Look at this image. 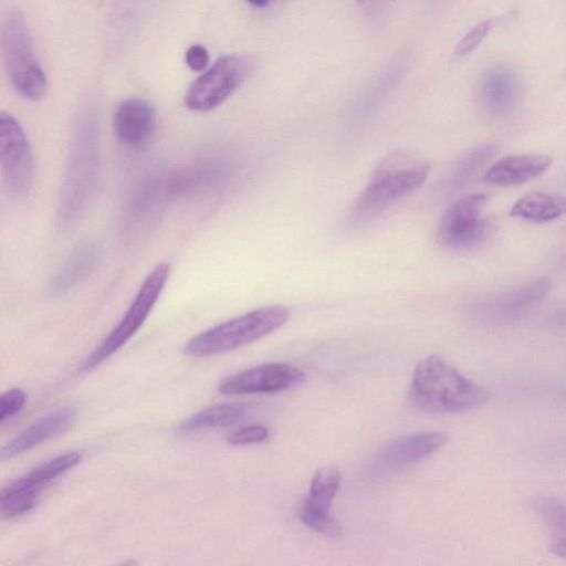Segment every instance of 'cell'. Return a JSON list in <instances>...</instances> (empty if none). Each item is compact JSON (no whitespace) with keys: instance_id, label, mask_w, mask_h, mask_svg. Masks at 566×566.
Segmentation results:
<instances>
[{"instance_id":"obj_22","label":"cell","mask_w":566,"mask_h":566,"mask_svg":"<svg viewBox=\"0 0 566 566\" xmlns=\"http://www.w3.org/2000/svg\"><path fill=\"white\" fill-rule=\"evenodd\" d=\"M531 506L551 532L554 542H566V502L539 495L532 500Z\"/></svg>"},{"instance_id":"obj_3","label":"cell","mask_w":566,"mask_h":566,"mask_svg":"<svg viewBox=\"0 0 566 566\" xmlns=\"http://www.w3.org/2000/svg\"><path fill=\"white\" fill-rule=\"evenodd\" d=\"M429 170L426 160L405 149L386 155L355 200L349 213L350 222L363 223L379 216L419 188Z\"/></svg>"},{"instance_id":"obj_20","label":"cell","mask_w":566,"mask_h":566,"mask_svg":"<svg viewBox=\"0 0 566 566\" xmlns=\"http://www.w3.org/2000/svg\"><path fill=\"white\" fill-rule=\"evenodd\" d=\"M42 490L20 478L3 488L0 495V512L3 518H13L31 511L38 503Z\"/></svg>"},{"instance_id":"obj_32","label":"cell","mask_w":566,"mask_h":566,"mask_svg":"<svg viewBox=\"0 0 566 566\" xmlns=\"http://www.w3.org/2000/svg\"><path fill=\"white\" fill-rule=\"evenodd\" d=\"M247 1L250 4L258 7V8L266 7L271 2V0H247Z\"/></svg>"},{"instance_id":"obj_2","label":"cell","mask_w":566,"mask_h":566,"mask_svg":"<svg viewBox=\"0 0 566 566\" xmlns=\"http://www.w3.org/2000/svg\"><path fill=\"white\" fill-rule=\"evenodd\" d=\"M408 397L413 407L426 412L463 413L486 405L491 392L444 358L431 355L415 367Z\"/></svg>"},{"instance_id":"obj_11","label":"cell","mask_w":566,"mask_h":566,"mask_svg":"<svg viewBox=\"0 0 566 566\" xmlns=\"http://www.w3.org/2000/svg\"><path fill=\"white\" fill-rule=\"evenodd\" d=\"M521 95L517 74L503 64L492 65L480 76L478 98L483 111L493 117H503L516 106Z\"/></svg>"},{"instance_id":"obj_17","label":"cell","mask_w":566,"mask_h":566,"mask_svg":"<svg viewBox=\"0 0 566 566\" xmlns=\"http://www.w3.org/2000/svg\"><path fill=\"white\" fill-rule=\"evenodd\" d=\"M551 289L552 280L544 276L509 291L492 303V315L513 318L542 301Z\"/></svg>"},{"instance_id":"obj_24","label":"cell","mask_w":566,"mask_h":566,"mask_svg":"<svg viewBox=\"0 0 566 566\" xmlns=\"http://www.w3.org/2000/svg\"><path fill=\"white\" fill-rule=\"evenodd\" d=\"M80 461V453L67 452L38 465L27 473L24 478L32 485L44 490L51 481L77 465Z\"/></svg>"},{"instance_id":"obj_13","label":"cell","mask_w":566,"mask_h":566,"mask_svg":"<svg viewBox=\"0 0 566 566\" xmlns=\"http://www.w3.org/2000/svg\"><path fill=\"white\" fill-rule=\"evenodd\" d=\"M75 409L66 406L55 409L38 419L25 428L20 434L2 446L0 458L2 461L20 455L50 439L65 433L75 420Z\"/></svg>"},{"instance_id":"obj_15","label":"cell","mask_w":566,"mask_h":566,"mask_svg":"<svg viewBox=\"0 0 566 566\" xmlns=\"http://www.w3.org/2000/svg\"><path fill=\"white\" fill-rule=\"evenodd\" d=\"M449 441L444 432L430 431L398 438L386 444L377 461L388 469H397L422 460L443 448Z\"/></svg>"},{"instance_id":"obj_12","label":"cell","mask_w":566,"mask_h":566,"mask_svg":"<svg viewBox=\"0 0 566 566\" xmlns=\"http://www.w3.org/2000/svg\"><path fill=\"white\" fill-rule=\"evenodd\" d=\"M156 126L154 106L142 98L120 102L113 115V130L118 142L129 147L144 145L151 137Z\"/></svg>"},{"instance_id":"obj_16","label":"cell","mask_w":566,"mask_h":566,"mask_svg":"<svg viewBox=\"0 0 566 566\" xmlns=\"http://www.w3.org/2000/svg\"><path fill=\"white\" fill-rule=\"evenodd\" d=\"M552 161L547 155H510L493 164L483 175V181L501 187L522 185L544 174Z\"/></svg>"},{"instance_id":"obj_7","label":"cell","mask_w":566,"mask_h":566,"mask_svg":"<svg viewBox=\"0 0 566 566\" xmlns=\"http://www.w3.org/2000/svg\"><path fill=\"white\" fill-rule=\"evenodd\" d=\"M254 67L250 55L228 54L198 76L188 87L184 103L193 112H209L226 102Z\"/></svg>"},{"instance_id":"obj_30","label":"cell","mask_w":566,"mask_h":566,"mask_svg":"<svg viewBox=\"0 0 566 566\" xmlns=\"http://www.w3.org/2000/svg\"><path fill=\"white\" fill-rule=\"evenodd\" d=\"M551 551L555 555L566 558V542H554L551 545Z\"/></svg>"},{"instance_id":"obj_8","label":"cell","mask_w":566,"mask_h":566,"mask_svg":"<svg viewBox=\"0 0 566 566\" xmlns=\"http://www.w3.org/2000/svg\"><path fill=\"white\" fill-rule=\"evenodd\" d=\"M0 163L9 195L28 196L34 177L33 151L21 124L8 112L0 114Z\"/></svg>"},{"instance_id":"obj_31","label":"cell","mask_w":566,"mask_h":566,"mask_svg":"<svg viewBox=\"0 0 566 566\" xmlns=\"http://www.w3.org/2000/svg\"><path fill=\"white\" fill-rule=\"evenodd\" d=\"M555 324L558 327L566 328V312L555 317Z\"/></svg>"},{"instance_id":"obj_1","label":"cell","mask_w":566,"mask_h":566,"mask_svg":"<svg viewBox=\"0 0 566 566\" xmlns=\"http://www.w3.org/2000/svg\"><path fill=\"white\" fill-rule=\"evenodd\" d=\"M99 127L94 109L78 115L70 144L56 211V228L71 229L96 192L101 166Z\"/></svg>"},{"instance_id":"obj_23","label":"cell","mask_w":566,"mask_h":566,"mask_svg":"<svg viewBox=\"0 0 566 566\" xmlns=\"http://www.w3.org/2000/svg\"><path fill=\"white\" fill-rule=\"evenodd\" d=\"M496 153L497 147L492 144L481 145L471 149L453 165L448 177V185L451 188L459 187L481 166L492 159Z\"/></svg>"},{"instance_id":"obj_10","label":"cell","mask_w":566,"mask_h":566,"mask_svg":"<svg viewBox=\"0 0 566 566\" xmlns=\"http://www.w3.org/2000/svg\"><path fill=\"white\" fill-rule=\"evenodd\" d=\"M305 378L304 371L293 365L269 363L223 378L218 390L223 395L276 392L295 387Z\"/></svg>"},{"instance_id":"obj_6","label":"cell","mask_w":566,"mask_h":566,"mask_svg":"<svg viewBox=\"0 0 566 566\" xmlns=\"http://www.w3.org/2000/svg\"><path fill=\"white\" fill-rule=\"evenodd\" d=\"M170 274V264H157L145 277L117 325L82 361L80 370L91 371L119 350L142 327L159 300Z\"/></svg>"},{"instance_id":"obj_9","label":"cell","mask_w":566,"mask_h":566,"mask_svg":"<svg viewBox=\"0 0 566 566\" xmlns=\"http://www.w3.org/2000/svg\"><path fill=\"white\" fill-rule=\"evenodd\" d=\"M485 202V195L475 193L451 203L439 222V243L448 249L461 250L480 242L486 230V223L482 217Z\"/></svg>"},{"instance_id":"obj_18","label":"cell","mask_w":566,"mask_h":566,"mask_svg":"<svg viewBox=\"0 0 566 566\" xmlns=\"http://www.w3.org/2000/svg\"><path fill=\"white\" fill-rule=\"evenodd\" d=\"M248 406L239 402L217 403L199 410L179 423L178 434H191L199 431L227 428L240 422Z\"/></svg>"},{"instance_id":"obj_26","label":"cell","mask_w":566,"mask_h":566,"mask_svg":"<svg viewBox=\"0 0 566 566\" xmlns=\"http://www.w3.org/2000/svg\"><path fill=\"white\" fill-rule=\"evenodd\" d=\"M492 27L493 21L491 19L478 23L459 41L454 53L464 55L472 52L485 39Z\"/></svg>"},{"instance_id":"obj_5","label":"cell","mask_w":566,"mask_h":566,"mask_svg":"<svg viewBox=\"0 0 566 566\" xmlns=\"http://www.w3.org/2000/svg\"><path fill=\"white\" fill-rule=\"evenodd\" d=\"M1 52L8 78L24 99L38 102L48 90L46 75L38 60L24 17L11 10L2 23Z\"/></svg>"},{"instance_id":"obj_4","label":"cell","mask_w":566,"mask_h":566,"mask_svg":"<svg viewBox=\"0 0 566 566\" xmlns=\"http://www.w3.org/2000/svg\"><path fill=\"white\" fill-rule=\"evenodd\" d=\"M290 318L283 305H268L218 324L196 336L184 346V353L205 357L234 350L251 344L281 327Z\"/></svg>"},{"instance_id":"obj_21","label":"cell","mask_w":566,"mask_h":566,"mask_svg":"<svg viewBox=\"0 0 566 566\" xmlns=\"http://www.w3.org/2000/svg\"><path fill=\"white\" fill-rule=\"evenodd\" d=\"M340 473L334 465L322 468L312 478L305 502L315 511L328 513L339 490Z\"/></svg>"},{"instance_id":"obj_14","label":"cell","mask_w":566,"mask_h":566,"mask_svg":"<svg viewBox=\"0 0 566 566\" xmlns=\"http://www.w3.org/2000/svg\"><path fill=\"white\" fill-rule=\"evenodd\" d=\"M103 256V244L87 240L76 247L50 279L46 292L51 297L67 294L94 271Z\"/></svg>"},{"instance_id":"obj_19","label":"cell","mask_w":566,"mask_h":566,"mask_svg":"<svg viewBox=\"0 0 566 566\" xmlns=\"http://www.w3.org/2000/svg\"><path fill=\"white\" fill-rule=\"evenodd\" d=\"M566 212V200L542 191H532L522 196L509 213L534 223L553 221Z\"/></svg>"},{"instance_id":"obj_29","label":"cell","mask_w":566,"mask_h":566,"mask_svg":"<svg viewBox=\"0 0 566 566\" xmlns=\"http://www.w3.org/2000/svg\"><path fill=\"white\" fill-rule=\"evenodd\" d=\"M185 60L192 71H203L209 63L208 50L201 44H193L187 50Z\"/></svg>"},{"instance_id":"obj_27","label":"cell","mask_w":566,"mask_h":566,"mask_svg":"<svg viewBox=\"0 0 566 566\" xmlns=\"http://www.w3.org/2000/svg\"><path fill=\"white\" fill-rule=\"evenodd\" d=\"M269 437V430L261 424L241 427L231 432L227 441L232 446H248L264 441Z\"/></svg>"},{"instance_id":"obj_28","label":"cell","mask_w":566,"mask_h":566,"mask_svg":"<svg viewBox=\"0 0 566 566\" xmlns=\"http://www.w3.org/2000/svg\"><path fill=\"white\" fill-rule=\"evenodd\" d=\"M25 392L20 388H12L4 391L0 397V421L19 413L25 402Z\"/></svg>"},{"instance_id":"obj_25","label":"cell","mask_w":566,"mask_h":566,"mask_svg":"<svg viewBox=\"0 0 566 566\" xmlns=\"http://www.w3.org/2000/svg\"><path fill=\"white\" fill-rule=\"evenodd\" d=\"M297 516L302 523L328 537H338L342 534V527L334 517L313 510L304 499L297 505Z\"/></svg>"}]
</instances>
